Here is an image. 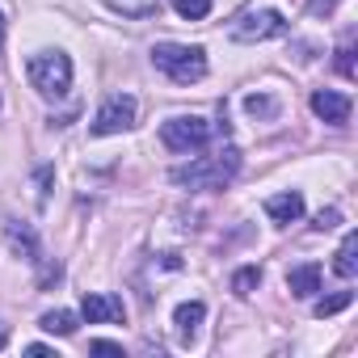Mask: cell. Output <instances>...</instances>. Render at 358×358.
Returning a JSON list of instances; mask_svg holds the SVG:
<instances>
[{
	"label": "cell",
	"instance_id": "1",
	"mask_svg": "<svg viewBox=\"0 0 358 358\" xmlns=\"http://www.w3.org/2000/svg\"><path fill=\"white\" fill-rule=\"evenodd\" d=\"M241 169V152L236 148H224L220 156H199L190 164H177L169 177L173 186H190V190H224Z\"/></svg>",
	"mask_w": 358,
	"mask_h": 358
},
{
	"label": "cell",
	"instance_id": "2",
	"mask_svg": "<svg viewBox=\"0 0 358 358\" xmlns=\"http://www.w3.org/2000/svg\"><path fill=\"white\" fill-rule=\"evenodd\" d=\"M152 64L173 85H199L207 76V51L203 47H186V43H156L152 47Z\"/></svg>",
	"mask_w": 358,
	"mask_h": 358
},
{
	"label": "cell",
	"instance_id": "3",
	"mask_svg": "<svg viewBox=\"0 0 358 358\" xmlns=\"http://www.w3.org/2000/svg\"><path fill=\"white\" fill-rule=\"evenodd\" d=\"M26 76L38 89V97H64L72 89V59L64 51H38V55H30Z\"/></svg>",
	"mask_w": 358,
	"mask_h": 358
},
{
	"label": "cell",
	"instance_id": "4",
	"mask_svg": "<svg viewBox=\"0 0 358 358\" xmlns=\"http://www.w3.org/2000/svg\"><path fill=\"white\" fill-rule=\"evenodd\" d=\"M211 135H215V127L199 114H177L160 127V143L169 152H199V148L211 143Z\"/></svg>",
	"mask_w": 358,
	"mask_h": 358
},
{
	"label": "cell",
	"instance_id": "5",
	"mask_svg": "<svg viewBox=\"0 0 358 358\" xmlns=\"http://www.w3.org/2000/svg\"><path fill=\"white\" fill-rule=\"evenodd\" d=\"M278 34H287V17L278 9H245L228 26L232 43H266V38H278Z\"/></svg>",
	"mask_w": 358,
	"mask_h": 358
},
{
	"label": "cell",
	"instance_id": "6",
	"mask_svg": "<svg viewBox=\"0 0 358 358\" xmlns=\"http://www.w3.org/2000/svg\"><path fill=\"white\" fill-rule=\"evenodd\" d=\"M135 114H139V106H135L131 93H110V97L101 101V110L93 114L89 131H93V135H118V131H131V127H135Z\"/></svg>",
	"mask_w": 358,
	"mask_h": 358
},
{
	"label": "cell",
	"instance_id": "7",
	"mask_svg": "<svg viewBox=\"0 0 358 358\" xmlns=\"http://www.w3.org/2000/svg\"><path fill=\"white\" fill-rule=\"evenodd\" d=\"M80 316H85L89 324H118V320L127 316V308H122L118 295L93 291V295H85V303H80Z\"/></svg>",
	"mask_w": 358,
	"mask_h": 358
},
{
	"label": "cell",
	"instance_id": "8",
	"mask_svg": "<svg viewBox=\"0 0 358 358\" xmlns=\"http://www.w3.org/2000/svg\"><path fill=\"white\" fill-rule=\"evenodd\" d=\"M312 114L329 127H345L350 122V97L345 93H333V89H316L312 93Z\"/></svg>",
	"mask_w": 358,
	"mask_h": 358
},
{
	"label": "cell",
	"instance_id": "9",
	"mask_svg": "<svg viewBox=\"0 0 358 358\" xmlns=\"http://www.w3.org/2000/svg\"><path fill=\"white\" fill-rule=\"evenodd\" d=\"M203 320H207V308H203L199 299H186V303H177V312H173V329H177V341H182V345H194V341H199V329H203Z\"/></svg>",
	"mask_w": 358,
	"mask_h": 358
},
{
	"label": "cell",
	"instance_id": "10",
	"mask_svg": "<svg viewBox=\"0 0 358 358\" xmlns=\"http://www.w3.org/2000/svg\"><path fill=\"white\" fill-rule=\"evenodd\" d=\"M266 215H270L274 224H295V220L303 215V194H299V190H287V194L266 199Z\"/></svg>",
	"mask_w": 358,
	"mask_h": 358
},
{
	"label": "cell",
	"instance_id": "11",
	"mask_svg": "<svg viewBox=\"0 0 358 358\" xmlns=\"http://www.w3.org/2000/svg\"><path fill=\"white\" fill-rule=\"evenodd\" d=\"M5 236H9L13 253H22L26 262H43V257H38V236H34V228H30V224L9 220V224H5Z\"/></svg>",
	"mask_w": 358,
	"mask_h": 358
},
{
	"label": "cell",
	"instance_id": "12",
	"mask_svg": "<svg viewBox=\"0 0 358 358\" xmlns=\"http://www.w3.org/2000/svg\"><path fill=\"white\" fill-rule=\"evenodd\" d=\"M287 291L295 295V299H312L316 291H320V266H295V270H287Z\"/></svg>",
	"mask_w": 358,
	"mask_h": 358
},
{
	"label": "cell",
	"instance_id": "13",
	"mask_svg": "<svg viewBox=\"0 0 358 358\" xmlns=\"http://www.w3.org/2000/svg\"><path fill=\"white\" fill-rule=\"evenodd\" d=\"M333 270H337V278H354L358 274V232H345L341 249L333 253Z\"/></svg>",
	"mask_w": 358,
	"mask_h": 358
},
{
	"label": "cell",
	"instance_id": "14",
	"mask_svg": "<svg viewBox=\"0 0 358 358\" xmlns=\"http://www.w3.org/2000/svg\"><path fill=\"white\" fill-rule=\"evenodd\" d=\"M38 324H43V333H51V337H72L76 324H80V316L68 312V308H55V312H43Z\"/></svg>",
	"mask_w": 358,
	"mask_h": 358
},
{
	"label": "cell",
	"instance_id": "15",
	"mask_svg": "<svg viewBox=\"0 0 358 358\" xmlns=\"http://www.w3.org/2000/svg\"><path fill=\"white\" fill-rule=\"evenodd\" d=\"M245 110H249L253 118H266V122H274L282 106H278V97H270V93H249V97H245Z\"/></svg>",
	"mask_w": 358,
	"mask_h": 358
},
{
	"label": "cell",
	"instance_id": "16",
	"mask_svg": "<svg viewBox=\"0 0 358 358\" xmlns=\"http://www.w3.org/2000/svg\"><path fill=\"white\" fill-rule=\"evenodd\" d=\"M106 5L122 17H152L160 9V0H106Z\"/></svg>",
	"mask_w": 358,
	"mask_h": 358
},
{
	"label": "cell",
	"instance_id": "17",
	"mask_svg": "<svg viewBox=\"0 0 358 358\" xmlns=\"http://www.w3.org/2000/svg\"><path fill=\"white\" fill-rule=\"evenodd\" d=\"M257 287H262V270H257V266H241V270L232 274V291H236L241 299H249Z\"/></svg>",
	"mask_w": 358,
	"mask_h": 358
},
{
	"label": "cell",
	"instance_id": "18",
	"mask_svg": "<svg viewBox=\"0 0 358 358\" xmlns=\"http://www.w3.org/2000/svg\"><path fill=\"white\" fill-rule=\"evenodd\" d=\"M350 299H354V291H337V295H324V299H316V316L324 320V316H337L341 308H350Z\"/></svg>",
	"mask_w": 358,
	"mask_h": 358
},
{
	"label": "cell",
	"instance_id": "19",
	"mask_svg": "<svg viewBox=\"0 0 358 358\" xmlns=\"http://www.w3.org/2000/svg\"><path fill=\"white\" fill-rule=\"evenodd\" d=\"M173 5H177V13H182L186 22H203L211 13V0H173Z\"/></svg>",
	"mask_w": 358,
	"mask_h": 358
},
{
	"label": "cell",
	"instance_id": "20",
	"mask_svg": "<svg viewBox=\"0 0 358 358\" xmlns=\"http://www.w3.org/2000/svg\"><path fill=\"white\" fill-rule=\"evenodd\" d=\"M337 72H341L345 80H354V47H350V43L337 47Z\"/></svg>",
	"mask_w": 358,
	"mask_h": 358
},
{
	"label": "cell",
	"instance_id": "21",
	"mask_svg": "<svg viewBox=\"0 0 358 358\" xmlns=\"http://www.w3.org/2000/svg\"><path fill=\"white\" fill-rule=\"evenodd\" d=\"M337 224H341V211H337V207H324V211H316V224H312V228H316V232H333Z\"/></svg>",
	"mask_w": 358,
	"mask_h": 358
},
{
	"label": "cell",
	"instance_id": "22",
	"mask_svg": "<svg viewBox=\"0 0 358 358\" xmlns=\"http://www.w3.org/2000/svg\"><path fill=\"white\" fill-rule=\"evenodd\" d=\"M337 5H341V0H308V13H312V17H329Z\"/></svg>",
	"mask_w": 358,
	"mask_h": 358
},
{
	"label": "cell",
	"instance_id": "23",
	"mask_svg": "<svg viewBox=\"0 0 358 358\" xmlns=\"http://www.w3.org/2000/svg\"><path fill=\"white\" fill-rule=\"evenodd\" d=\"M89 350H93V354H122V345H118V341H106V337L89 341Z\"/></svg>",
	"mask_w": 358,
	"mask_h": 358
},
{
	"label": "cell",
	"instance_id": "24",
	"mask_svg": "<svg viewBox=\"0 0 358 358\" xmlns=\"http://www.w3.org/2000/svg\"><path fill=\"white\" fill-rule=\"evenodd\" d=\"M51 177H55V169H38V203L47 199V186H51Z\"/></svg>",
	"mask_w": 358,
	"mask_h": 358
},
{
	"label": "cell",
	"instance_id": "25",
	"mask_svg": "<svg viewBox=\"0 0 358 358\" xmlns=\"http://www.w3.org/2000/svg\"><path fill=\"white\" fill-rule=\"evenodd\" d=\"M38 282H43V287H51V282H59V266H47V270H43V278H38Z\"/></svg>",
	"mask_w": 358,
	"mask_h": 358
},
{
	"label": "cell",
	"instance_id": "26",
	"mask_svg": "<svg viewBox=\"0 0 358 358\" xmlns=\"http://www.w3.org/2000/svg\"><path fill=\"white\" fill-rule=\"evenodd\" d=\"M5 345H9V329H5V324H0V350H5Z\"/></svg>",
	"mask_w": 358,
	"mask_h": 358
},
{
	"label": "cell",
	"instance_id": "27",
	"mask_svg": "<svg viewBox=\"0 0 358 358\" xmlns=\"http://www.w3.org/2000/svg\"><path fill=\"white\" fill-rule=\"evenodd\" d=\"M0 47H5V17H0Z\"/></svg>",
	"mask_w": 358,
	"mask_h": 358
}]
</instances>
